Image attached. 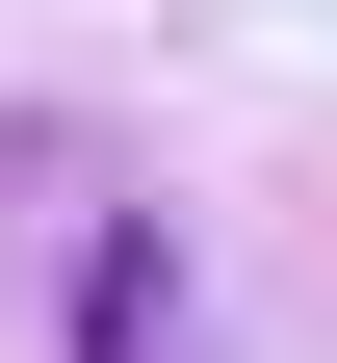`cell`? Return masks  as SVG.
<instances>
[{"label":"cell","instance_id":"obj_1","mask_svg":"<svg viewBox=\"0 0 337 363\" xmlns=\"http://www.w3.org/2000/svg\"><path fill=\"white\" fill-rule=\"evenodd\" d=\"M78 363H182V234H78Z\"/></svg>","mask_w":337,"mask_h":363}]
</instances>
